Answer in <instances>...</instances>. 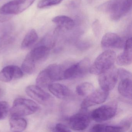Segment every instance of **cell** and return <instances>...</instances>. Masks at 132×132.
Here are the masks:
<instances>
[{
  "mask_svg": "<svg viewBox=\"0 0 132 132\" xmlns=\"http://www.w3.org/2000/svg\"><path fill=\"white\" fill-rule=\"evenodd\" d=\"M98 82L100 88L109 92L114 88L117 81V70L113 66L99 75Z\"/></svg>",
  "mask_w": 132,
  "mask_h": 132,
  "instance_id": "obj_10",
  "label": "cell"
},
{
  "mask_svg": "<svg viewBox=\"0 0 132 132\" xmlns=\"http://www.w3.org/2000/svg\"><path fill=\"white\" fill-rule=\"evenodd\" d=\"M92 29L94 34L96 36H98L101 32L100 23L98 20L95 21L92 24Z\"/></svg>",
  "mask_w": 132,
  "mask_h": 132,
  "instance_id": "obj_29",
  "label": "cell"
},
{
  "mask_svg": "<svg viewBox=\"0 0 132 132\" xmlns=\"http://www.w3.org/2000/svg\"><path fill=\"white\" fill-rule=\"evenodd\" d=\"M109 93V92L101 88L93 90L82 101L81 104L82 109H86L91 106L103 103L108 98Z\"/></svg>",
  "mask_w": 132,
  "mask_h": 132,
  "instance_id": "obj_9",
  "label": "cell"
},
{
  "mask_svg": "<svg viewBox=\"0 0 132 132\" xmlns=\"http://www.w3.org/2000/svg\"><path fill=\"white\" fill-rule=\"evenodd\" d=\"M55 43L56 38L55 36V33H49L46 35L37 44L46 46L51 50L54 47Z\"/></svg>",
  "mask_w": 132,
  "mask_h": 132,
  "instance_id": "obj_23",
  "label": "cell"
},
{
  "mask_svg": "<svg viewBox=\"0 0 132 132\" xmlns=\"http://www.w3.org/2000/svg\"><path fill=\"white\" fill-rule=\"evenodd\" d=\"M55 130L57 132H69L71 130L66 125L62 123H58L55 125Z\"/></svg>",
  "mask_w": 132,
  "mask_h": 132,
  "instance_id": "obj_30",
  "label": "cell"
},
{
  "mask_svg": "<svg viewBox=\"0 0 132 132\" xmlns=\"http://www.w3.org/2000/svg\"><path fill=\"white\" fill-rule=\"evenodd\" d=\"M47 88L52 94L60 99L68 98L72 95L70 89L62 84L51 83L48 86Z\"/></svg>",
  "mask_w": 132,
  "mask_h": 132,
  "instance_id": "obj_15",
  "label": "cell"
},
{
  "mask_svg": "<svg viewBox=\"0 0 132 132\" xmlns=\"http://www.w3.org/2000/svg\"><path fill=\"white\" fill-rule=\"evenodd\" d=\"M50 51L46 46L37 45L26 56L22 63L21 69L27 74H33L37 69V65L47 57Z\"/></svg>",
  "mask_w": 132,
  "mask_h": 132,
  "instance_id": "obj_1",
  "label": "cell"
},
{
  "mask_svg": "<svg viewBox=\"0 0 132 132\" xmlns=\"http://www.w3.org/2000/svg\"><path fill=\"white\" fill-rule=\"evenodd\" d=\"M25 91L28 96L40 104H46L51 99L49 93L37 85L29 86Z\"/></svg>",
  "mask_w": 132,
  "mask_h": 132,
  "instance_id": "obj_11",
  "label": "cell"
},
{
  "mask_svg": "<svg viewBox=\"0 0 132 132\" xmlns=\"http://www.w3.org/2000/svg\"><path fill=\"white\" fill-rule=\"evenodd\" d=\"M63 0H41L38 3L37 7L40 9H44L58 5Z\"/></svg>",
  "mask_w": 132,
  "mask_h": 132,
  "instance_id": "obj_24",
  "label": "cell"
},
{
  "mask_svg": "<svg viewBox=\"0 0 132 132\" xmlns=\"http://www.w3.org/2000/svg\"><path fill=\"white\" fill-rule=\"evenodd\" d=\"M40 106L33 100L28 99L18 98L15 100L10 111L11 116L22 117L35 113Z\"/></svg>",
  "mask_w": 132,
  "mask_h": 132,
  "instance_id": "obj_4",
  "label": "cell"
},
{
  "mask_svg": "<svg viewBox=\"0 0 132 132\" xmlns=\"http://www.w3.org/2000/svg\"><path fill=\"white\" fill-rule=\"evenodd\" d=\"M117 74L118 77L120 79L125 78H132L131 73L129 71L123 68H119L117 69Z\"/></svg>",
  "mask_w": 132,
  "mask_h": 132,
  "instance_id": "obj_26",
  "label": "cell"
},
{
  "mask_svg": "<svg viewBox=\"0 0 132 132\" xmlns=\"http://www.w3.org/2000/svg\"><path fill=\"white\" fill-rule=\"evenodd\" d=\"M9 111L8 103L5 101L0 102V120L5 119Z\"/></svg>",
  "mask_w": 132,
  "mask_h": 132,
  "instance_id": "obj_25",
  "label": "cell"
},
{
  "mask_svg": "<svg viewBox=\"0 0 132 132\" xmlns=\"http://www.w3.org/2000/svg\"><path fill=\"white\" fill-rule=\"evenodd\" d=\"M23 75L22 69L18 66L8 65L0 71V81L3 82H10L13 79L22 78Z\"/></svg>",
  "mask_w": 132,
  "mask_h": 132,
  "instance_id": "obj_12",
  "label": "cell"
},
{
  "mask_svg": "<svg viewBox=\"0 0 132 132\" xmlns=\"http://www.w3.org/2000/svg\"><path fill=\"white\" fill-rule=\"evenodd\" d=\"M38 39V35L34 29H31L28 31L24 37L21 44L23 49H26L33 46Z\"/></svg>",
  "mask_w": 132,
  "mask_h": 132,
  "instance_id": "obj_20",
  "label": "cell"
},
{
  "mask_svg": "<svg viewBox=\"0 0 132 132\" xmlns=\"http://www.w3.org/2000/svg\"><path fill=\"white\" fill-rule=\"evenodd\" d=\"M116 59V52L108 50L100 54L90 66L89 72L95 75H99L113 66Z\"/></svg>",
  "mask_w": 132,
  "mask_h": 132,
  "instance_id": "obj_3",
  "label": "cell"
},
{
  "mask_svg": "<svg viewBox=\"0 0 132 132\" xmlns=\"http://www.w3.org/2000/svg\"><path fill=\"white\" fill-rule=\"evenodd\" d=\"M53 23L57 24L58 28L71 30L75 27V23L71 18L64 15L57 16L53 18Z\"/></svg>",
  "mask_w": 132,
  "mask_h": 132,
  "instance_id": "obj_18",
  "label": "cell"
},
{
  "mask_svg": "<svg viewBox=\"0 0 132 132\" xmlns=\"http://www.w3.org/2000/svg\"><path fill=\"white\" fill-rule=\"evenodd\" d=\"M45 69L52 82L64 79V73L65 68L63 65L52 64Z\"/></svg>",
  "mask_w": 132,
  "mask_h": 132,
  "instance_id": "obj_16",
  "label": "cell"
},
{
  "mask_svg": "<svg viewBox=\"0 0 132 132\" xmlns=\"http://www.w3.org/2000/svg\"><path fill=\"white\" fill-rule=\"evenodd\" d=\"M0 1H1V0H0Z\"/></svg>",
  "mask_w": 132,
  "mask_h": 132,
  "instance_id": "obj_34",
  "label": "cell"
},
{
  "mask_svg": "<svg viewBox=\"0 0 132 132\" xmlns=\"http://www.w3.org/2000/svg\"><path fill=\"white\" fill-rule=\"evenodd\" d=\"M132 78L120 79L118 86V91L123 97L129 99L132 98Z\"/></svg>",
  "mask_w": 132,
  "mask_h": 132,
  "instance_id": "obj_17",
  "label": "cell"
},
{
  "mask_svg": "<svg viewBox=\"0 0 132 132\" xmlns=\"http://www.w3.org/2000/svg\"><path fill=\"white\" fill-rule=\"evenodd\" d=\"M132 0H110L98 7L99 11L110 15L111 19H121L131 10Z\"/></svg>",
  "mask_w": 132,
  "mask_h": 132,
  "instance_id": "obj_2",
  "label": "cell"
},
{
  "mask_svg": "<svg viewBox=\"0 0 132 132\" xmlns=\"http://www.w3.org/2000/svg\"><path fill=\"white\" fill-rule=\"evenodd\" d=\"M91 46L90 42L86 41H81L79 42L77 44V47L79 49L83 51L89 48Z\"/></svg>",
  "mask_w": 132,
  "mask_h": 132,
  "instance_id": "obj_31",
  "label": "cell"
},
{
  "mask_svg": "<svg viewBox=\"0 0 132 132\" xmlns=\"http://www.w3.org/2000/svg\"><path fill=\"white\" fill-rule=\"evenodd\" d=\"M82 111L69 117L68 123L69 127L75 130H83L88 127L90 122V115L85 112L86 109H82Z\"/></svg>",
  "mask_w": 132,
  "mask_h": 132,
  "instance_id": "obj_8",
  "label": "cell"
},
{
  "mask_svg": "<svg viewBox=\"0 0 132 132\" xmlns=\"http://www.w3.org/2000/svg\"><path fill=\"white\" fill-rule=\"evenodd\" d=\"M10 129L13 132H22L26 129L27 123L21 117L11 116L10 120Z\"/></svg>",
  "mask_w": 132,
  "mask_h": 132,
  "instance_id": "obj_19",
  "label": "cell"
},
{
  "mask_svg": "<svg viewBox=\"0 0 132 132\" xmlns=\"http://www.w3.org/2000/svg\"><path fill=\"white\" fill-rule=\"evenodd\" d=\"M81 3V0H67L66 4L68 8L76 9L79 7Z\"/></svg>",
  "mask_w": 132,
  "mask_h": 132,
  "instance_id": "obj_28",
  "label": "cell"
},
{
  "mask_svg": "<svg viewBox=\"0 0 132 132\" xmlns=\"http://www.w3.org/2000/svg\"><path fill=\"white\" fill-rule=\"evenodd\" d=\"M132 39L128 38L125 43L124 51L116 59L117 63L120 66H127L132 63Z\"/></svg>",
  "mask_w": 132,
  "mask_h": 132,
  "instance_id": "obj_14",
  "label": "cell"
},
{
  "mask_svg": "<svg viewBox=\"0 0 132 132\" xmlns=\"http://www.w3.org/2000/svg\"><path fill=\"white\" fill-rule=\"evenodd\" d=\"M125 43L119 35L112 33L106 34L101 41L102 46L104 48H122Z\"/></svg>",
  "mask_w": 132,
  "mask_h": 132,
  "instance_id": "obj_13",
  "label": "cell"
},
{
  "mask_svg": "<svg viewBox=\"0 0 132 132\" xmlns=\"http://www.w3.org/2000/svg\"><path fill=\"white\" fill-rule=\"evenodd\" d=\"M76 92L80 96H85L90 94L94 90V86L89 82L81 83L76 87Z\"/></svg>",
  "mask_w": 132,
  "mask_h": 132,
  "instance_id": "obj_22",
  "label": "cell"
},
{
  "mask_svg": "<svg viewBox=\"0 0 132 132\" xmlns=\"http://www.w3.org/2000/svg\"><path fill=\"white\" fill-rule=\"evenodd\" d=\"M3 89L2 88H0V97H1V96L3 95Z\"/></svg>",
  "mask_w": 132,
  "mask_h": 132,
  "instance_id": "obj_33",
  "label": "cell"
},
{
  "mask_svg": "<svg viewBox=\"0 0 132 132\" xmlns=\"http://www.w3.org/2000/svg\"><path fill=\"white\" fill-rule=\"evenodd\" d=\"M117 110V104L115 103H110L93 110L90 114V117L96 122H104L114 117L116 113Z\"/></svg>",
  "mask_w": 132,
  "mask_h": 132,
  "instance_id": "obj_7",
  "label": "cell"
},
{
  "mask_svg": "<svg viewBox=\"0 0 132 132\" xmlns=\"http://www.w3.org/2000/svg\"><path fill=\"white\" fill-rule=\"evenodd\" d=\"M36 82L37 86L43 88H48L52 81L49 78L46 70L44 69L38 74L36 79Z\"/></svg>",
  "mask_w": 132,
  "mask_h": 132,
  "instance_id": "obj_21",
  "label": "cell"
},
{
  "mask_svg": "<svg viewBox=\"0 0 132 132\" xmlns=\"http://www.w3.org/2000/svg\"><path fill=\"white\" fill-rule=\"evenodd\" d=\"M105 125L102 124H95L91 128L90 131L93 132H104Z\"/></svg>",
  "mask_w": 132,
  "mask_h": 132,
  "instance_id": "obj_32",
  "label": "cell"
},
{
  "mask_svg": "<svg viewBox=\"0 0 132 132\" xmlns=\"http://www.w3.org/2000/svg\"><path fill=\"white\" fill-rule=\"evenodd\" d=\"M124 131L123 127L120 126H112L106 125L105 126L104 132H122Z\"/></svg>",
  "mask_w": 132,
  "mask_h": 132,
  "instance_id": "obj_27",
  "label": "cell"
},
{
  "mask_svg": "<svg viewBox=\"0 0 132 132\" xmlns=\"http://www.w3.org/2000/svg\"><path fill=\"white\" fill-rule=\"evenodd\" d=\"M35 0H12L0 8V14L5 16L16 15L30 7Z\"/></svg>",
  "mask_w": 132,
  "mask_h": 132,
  "instance_id": "obj_6",
  "label": "cell"
},
{
  "mask_svg": "<svg viewBox=\"0 0 132 132\" xmlns=\"http://www.w3.org/2000/svg\"><path fill=\"white\" fill-rule=\"evenodd\" d=\"M90 66L89 59L88 58L84 59L65 69L64 79H72L82 78L88 72Z\"/></svg>",
  "mask_w": 132,
  "mask_h": 132,
  "instance_id": "obj_5",
  "label": "cell"
}]
</instances>
